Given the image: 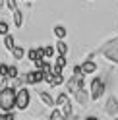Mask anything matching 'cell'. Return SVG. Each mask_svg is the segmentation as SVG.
Returning a JSON list of instances; mask_svg holds the SVG:
<instances>
[{
  "mask_svg": "<svg viewBox=\"0 0 118 120\" xmlns=\"http://www.w3.org/2000/svg\"><path fill=\"white\" fill-rule=\"evenodd\" d=\"M66 103H70V97L66 93H60L56 97V107H62V105H66Z\"/></svg>",
  "mask_w": 118,
  "mask_h": 120,
  "instance_id": "obj_16",
  "label": "cell"
},
{
  "mask_svg": "<svg viewBox=\"0 0 118 120\" xmlns=\"http://www.w3.org/2000/svg\"><path fill=\"white\" fill-rule=\"evenodd\" d=\"M74 97H76V101H77V105H81V107H85L87 103H89V99H91V93H87L83 87H79L76 93H74Z\"/></svg>",
  "mask_w": 118,
  "mask_h": 120,
  "instance_id": "obj_7",
  "label": "cell"
},
{
  "mask_svg": "<svg viewBox=\"0 0 118 120\" xmlns=\"http://www.w3.org/2000/svg\"><path fill=\"white\" fill-rule=\"evenodd\" d=\"M12 14H14V23H16V27H21V25H23V14L19 12V8L14 10Z\"/></svg>",
  "mask_w": 118,
  "mask_h": 120,
  "instance_id": "obj_11",
  "label": "cell"
},
{
  "mask_svg": "<svg viewBox=\"0 0 118 120\" xmlns=\"http://www.w3.org/2000/svg\"><path fill=\"white\" fill-rule=\"evenodd\" d=\"M116 109H118V99L112 95V97H108V101H107V107H105V110H107V114H114L116 112Z\"/></svg>",
  "mask_w": 118,
  "mask_h": 120,
  "instance_id": "obj_9",
  "label": "cell"
},
{
  "mask_svg": "<svg viewBox=\"0 0 118 120\" xmlns=\"http://www.w3.org/2000/svg\"><path fill=\"white\" fill-rule=\"evenodd\" d=\"M103 54H105L107 60H110V62H114L118 64V39H112V41H108L105 47H103Z\"/></svg>",
  "mask_w": 118,
  "mask_h": 120,
  "instance_id": "obj_2",
  "label": "cell"
},
{
  "mask_svg": "<svg viewBox=\"0 0 118 120\" xmlns=\"http://www.w3.org/2000/svg\"><path fill=\"white\" fill-rule=\"evenodd\" d=\"M60 109H62V112H64V116H66V118H70V116H72V103H66V105H62Z\"/></svg>",
  "mask_w": 118,
  "mask_h": 120,
  "instance_id": "obj_18",
  "label": "cell"
},
{
  "mask_svg": "<svg viewBox=\"0 0 118 120\" xmlns=\"http://www.w3.org/2000/svg\"><path fill=\"white\" fill-rule=\"evenodd\" d=\"M8 31H10V25L6 23L4 19H2V21H0V35L4 37V35H8Z\"/></svg>",
  "mask_w": 118,
  "mask_h": 120,
  "instance_id": "obj_19",
  "label": "cell"
},
{
  "mask_svg": "<svg viewBox=\"0 0 118 120\" xmlns=\"http://www.w3.org/2000/svg\"><path fill=\"white\" fill-rule=\"evenodd\" d=\"M27 58L31 60V62H35V60H37V50H35V49H31V50L27 52Z\"/></svg>",
  "mask_w": 118,
  "mask_h": 120,
  "instance_id": "obj_24",
  "label": "cell"
},
{
  "mask_svg": "<svg viewBox=\"0 0 118 120\" xmlns=\"http://www.w3.org/2000/svg\"><path fill=\"white\" fill-rule=\"evenodd\" d=\"M6 6H8V10H18V0H6Z\"/></svg>",
  "mask_w": 118,
  "mask_h": 120,
  "instance_id": "obj_22",
  "label": "cell"
},
{
  "mask_svg": "<svg viewBox=\"0 0 118 120\" xmlns=\"http://www.w3.org/2000/svg\"><path fill=\"white\" fill-rule=\"evenodd\" d=\"M79 87H83V74H74V76L66 81V91L74 95Z\"/></svg>",
  "mask_w": 118,
  "mask_h": 120,
  "instance_id": "obj_4",
  "label": "cell"
},
{
  "mask_svg": "<svg viewBox=\"0 0 118 120\" xmlns=\"http://www.w3.org/2000/svg\"><path fill=\"white\" fill-rule=\"evenodd\" d=\"M56 50H58V54H68V45L64 43V39H58V43H56Z\"/></svg>",
  "mask_w": 118,
  "mask_h": 120,
  "instance_id": "obj_13",
  "label": "cell"
},
{
  "mask_svg": "<svg viewBox=\"0 0 118 120\" xmlns=\"http://www.w3.org/2000/svg\"><path fill=\"white\" fill-rule=\"evenodd\" d=\"M29 101H31V93H29V89L19 87L18 89V95H16V109L18 110H25L29 107Z\"/></svg>",
  "mask_w": 118,
  "mask_h": 120,
  "instance_id": "obj_3",
  "label": "cell"
},
{
  "mask_svg": "<svg viewBox=\"0 0 118 120\" xmlns=\"http://www.w3.org/2000/svg\"><path fill=\"white\" fill-rule=\"evenodd\" d=\"M50 118H52V120H60V118H66V116H64L62 110H52V112H50Z\"/></svg>",
  "mask_w": 118,
  "mask_h": 120,
  "instance_id": "obj_20",
  "label": "cell"
},
{
  "mask_svg": "<svg viewBox=\"0 0 118 120\" xmlns=\"http://www.w3.org/2000/svg\"><path fill=\"white\" fill-rule=\"evenodd\" d=\"M0 2H2V0H0Z\"/></svg>",
  "mask_w": 118,
  "mask_h": 120,
  "instance_id": "obj_26",
  "label": "cell"
},
{
  "mask_svg": "<svg viewBox=\"0 0 118 120\" xmlns=\"http://www.w3.org/2000/svg\"><path fill=\"white\" fill-rule=\"evenodd\" d=\"M103 93H105V83H103V79L101 78H93L91 81V99L93 101H99Z\"/></svg>",
  "mask_w": 118,
  "mask_h": 120,
  "instance_id": "obj_5",
  "label": "cell"
},
{
  "mask_svg": "<svg viewBox=\"0 0 118 120\" xmlns=\"http://www.w3.org/2000/svg\"><path fill=\"white\" fill-rule=\"evenodd\" d=\"M47 78V72L45 70H33V72H27L25 74V79H27V83L29 85H37V83H41V81H45Z\"/></svg>",
  "mask_w": 118,
  "mask_h": 120,
  "instance_id": "obj_6",
  "label": "cell"
},
{
  "mask_svg": "<svg viewBox=\"0 0 118 120\" xmlns=\"http://www.w3.org/2000/svg\"><path fill=\"white\" fill-rule=\"evenodd\" d=\"M4 47L8 49V50H12L14 47H16V39H14L10 33H8V35H4Z\"/></svg>",
  "mask_w": 118,
  "mask_h": 120,
  "instance_id": "obj_14",
  "label": "cell"
},
{
  "mask_svg": "<svg viewBox=\"0 0 118 120\" xmlns=\"http://www.w3.org/2000/svg\"><path fill=\"white\" fill-rule=\"evenodd\" d=\"M54 35H56V39H66L68 31H66L64 25H56V27H54Z\"/></svg>",
  "mask_w": 118,
  "mask_h": 120,
  "instance_id": "obj_15",
  "label": "cell"
},
{
  "mask_svg": "<svg viewBox=\"0 0 118 120\" xmlns=\"http://www.w3.org/2000/svg\"><path fill=\"white\" fill-rule=\"evenodd\" d=\"M45 54H47V58H52L54 56V47L47 45V47H45Z\"/></svg>",
  "mask_w": 118,
  "mask_h": 120,
  "instance_id": "obj_23",
  "label": "cell"
},
{
  "mask_svg": "<svg viewBox=\"0 0 118 120\" xmlns=\"http://www.w3.org/2000/svg\"><path fill=\"white\" fill-rule=\"evenodd\" d=\"M81 68H83V72H85V74H95V72H97V64H95L91 58H87L85 62L81 64Z\"/></svg>",
  "mask_w": 118,
  "mask_h": 120,
  "instance_id": "obj_10",
  "label": "cell"
},
{
  "mask_svg": "<svg viewBox=\"0 0 118 120\" xmlns=\"http://www.w3.org/2000/svg\"><path fill=\"white\" fill-rule=\"evenodd\" d=\"M19 78V70L16 66H10V72H8V79H18Z\"/></svg>",
  "mask_w": 118,
  "mask_h": 120,
  "instance_id": "obj_17",
  "label": "cell"
},
{
  "mask_svg": "<svg viewBox=\"0 0 118 120\" xmlns=\"http://www.w3.org/2000/svg\"><path fill=\"white\" fill-rule=\"evenodd\" d=\"M37 95H39V99L43 101V105H47V107H50V109L56 107V99L48 91H37Z\"/></svg>",
  "mask_w": 118,
  "mask_h": 120,
  "instance_id": "obj_8",
  "label": "cell"
},
{
  "mask_svg": "<svg viewBox=\"0 0 118 120\" xmlns=\"http://www.w3.org/2000/svg\"><path fill=\"white\" fill-rule=\"evenodd\" d=\"M16 87L10 85H0V109L2 110H12L16 109Z\"/></svg>",
  "mask_w": 118,
  "mask_h": 120,
  "instance_id": "obj_1",
  "label": "cell"
},
{
  "mask_svg": "<svg viewBox=\"0 0 118 120\" xmlns=\"http://www.w3.org/2000/svg\"><path fill=\"white\" fill-rule=\"evenodd\" d=\"M56 66L66 68V56H64V54H58V56H56Z\"/></svg>",
  "mask_w": 118,
  "mask_h": 120,
  "instance_id": "obj_21",
  "label": "cell"
},
{
  "mask_svg": "<svg viewBox=\"0 0 118 120\" xmlns=\"http://www.w3.org/2000/svg\"><path fill=\"white\" fill-rule=\"evenodd\" d=\"M12 54H14V58L16 60H21L25 56V50H23V47H19V45H16V47L12 49Z\"/></svg>",
  "mask_w": 118,
  "mask_h": 120,
  "instance_id": "obj_12",
  "label": "cell"
},
{
  "mask_svg": "<svg viewBox=\"0 0 118 120\" xmlns=\"http://www.w3.org/2000/svg\"><path fill=\"white\" fill-rule=\"evenodd\" d=\"M4 79H6V78L2 76V74H0V83H2V81H4Z\"/></svg>",
  "mask_w": 118,
  "mask_h": 120,
  "instance_id": "obj_25",
  "label": "cell"
}]
</instances>
